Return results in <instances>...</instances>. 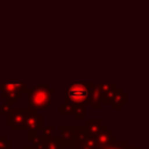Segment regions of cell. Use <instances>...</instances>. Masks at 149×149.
<instances>
[{
  "instance_id": "cell-6",
  "label": "cell",
  "mask_w": 149,
  "mask_h": 149,
  "mask_svg": "<svg viewBox=\"0 0 149 149\" xmlns=\"http://www.w3.org/2000/svg\"><path fill=\"white\" fill-rule=\"evenodd\" d=\"M87 104L92 109H100L101 108V94H100V87L98 84L88 83V99Z\"/></svg>"
},
{
  "instance_id": "cell-16",
  "label": "cell",
  "mask_w": 149,
  "mask_h": 149,
  "mask_svg": "<svg viewBox=\"0 0 149 149\" xmlns=\"http://www.w3.org/2000/svg\"><path fill=\"white\" fill-rule=\"evenodd\" d=\"M45 139H47V137H44L42 134H41V135H40V134H36V135L31 139V141H30V142L33 143L34 149H42L43 146H44Z\"/></svg>"
},
{
  "instance_id": "cell-17",
  "label": "cell",
  "mask_w": 149,
  "mask_h": 149,
  "mask_svg": "<svg viewBox=\"0 0 149 149\" xmlns=\"http://www.w3.org/2000/svg\"><path fill=\"white\" fill-rule=\"evenodd\" d=\"M0 149H12V142L6 135L0 136Z\"/></svg>"
},
{
  "instance_id": "cell-9",
  "label": "cell",
  "mask_w": 149,
  "mask_h": 149,
  "mask_svg": "<svg viewBox=\"0 0 149 149\" xmlns=\"http://www.w3.org/2000/svg\"><path fill=\"white\" fill-rule=\"evenodd\" d=\"M87 137H88V134H87L85 127L81 126V125H76L74 126L73 136H72V141H71V144L69 147H72V146H81V144H84V142L86 141Z\"/></svg>"
},
{
  "instance_id": "cell-4",
  "label": "cell",
  "mask_w": 149,
  "mask_h": 149,
  "mask_svg": "<svg viewBox=\"0 0 149 149\" xmlns=\"http://www.w3.org/2000/svg\"><path fill=\"white\" fill-rule=\"evenodd\" d=\"M24 128L27 132V141L30 142L31 139L43 128V115L37 113L36 111L27 109L24 116Z\"/></svg>"
},
{
  "instance_id": "cell-5",
  "label": "cell",
  "mask_w": 149,
  "mask_h": 149,
  "mask_svg": "<svg viewBox=\"0 0 149 149\" xmlns=\"http://www.w3.org/2000/svg\"><path fill=\"white\" fill-rule=\"evenodd\" d=\"M27 109L23 108H12L6 114V125L12 128L13 132L26 130L24 128V116Z\"/></svg>"
},
{
  "instance_id": "cell-15",
  "label": "cell",
  "mask_w": 149,
  "mask_h": 149,
  "mask_svg": "<svg viewBox=\"0 0 149 149\" xmlns=\"http://www.w3.org/2000/svg\"><path fill=\"white\" fill-rule=\"evenodd\" d=\"M76 120H84L86 116V107L85 104H79L74 106V113H73Z\"/></svg>"
},
{
  "instance_id": "cell-14",
  "label": "cell",
  "mask_w": 149,
  "mask_h": 149,
  "mask_svg": "<svg viewBox=\"0 0 149 149\" xmlns=\"http://www.w3.org/2000/svg\"><path fill=\"white\" fill-rule=\"evenodd\" d=\"M58 113L61 115H73L74 106L68 102H62L58 105Z\"/></svg>"
},
{
  "instance_id": "cell-8",
  "label": "cell",
  "mask_w": 149,
  "mask_h": 149,
  "mask_svg": "<svg viewBox=\"0 0 149 149\" xmlns=\"http://www.w3.org/2000/svg\"><path fill=\"white\" fill-rule=\"evenodd\" d=\"M116 140H118V136L114 135L112 133V130H108V128L105 129V130H101L95 136H93V141L95 142V144L98 147H105L109 142H113V141H116Z\"/></svg>"
},
{
  "instance_id": "cell-18",
  "label": "cell",
  "mask_w": 149,
  "mask_h": 149,
  "mask_svg": "<svg viewBox=\"0 0 149 149\" xmlns=\"http://www.w3.org/2000/svg\"><path fill=\"white\" fill-rule=\"evenodd\" d=\"M54 130H55L54 125H48V126H43L41 132H42V135L44 137H50L54 135Z\"/></svg>"
},
{
  "instance_id": "cell-21",
  "label": "cell",
  "mask_w": 149,
  "mask_h": 149,
  "mask_svg": "<svg viewBox=\"0 0 149 149\" xmlns=\"http://www.w3.org/2000/svg\"><path fill=\"white\" fill-rule=\"evenodd\" d=\"M0 125H1V120H0Z\"/></svg>"
},
{
  "instance_id": "cell-3",
  "label": "cell",
  "mask_w": 149,
  "mask_h": 149,
  "mask_svg": "<svg viewBox=\"0 0 149 149\" xmlns=\"http://www.w3.org/2000/svg\"><path fill=\"white\" fill-rule=\"evenodd\" d=\"M27 87V83H2L0 86V97L9 105L16 104V101L22 98Z\"/></svg>"
},
{
  "instance_id": "cell-22",
  "label": "cell",
  "mask_w": 149,
  "mask_h": 149,
  "mask_svg": "<svg viewBox=\"0 0 149 149\" xmlns=\"http://www.w3.org/2000/svg\"><path fill=\"white\" fill-rule=\"evenodd\" d=\"M97 149H98V147H97Z\"/></svg>"
},
{
  "instance_id": "cell-2",
  "label": "cell",
  "mask_w": 149,
  "mask_h": 149,
  "mask_svg": "<svg viewBox=\"0 0 149 149\" xmlns=\"http://www.w3.org/2000/svg\"><path fill=\"white\" fill-rule=\"evenodd\" d=\"M88 99V83H71L64 90V102L73 106L79 104H86Z\"/></svg>"
},
{
  "instance_id": "cell-13",
  "label": "cell",
  "mask_w": 149,
  "mask_h": 149,
  "mask_svg": "<svg viewBox=\"0 0 149 149\" xmlns=\"http://www.w3.org/2000/svg\"><path fill=\"white\" fill-rule=\"evenodd\" d=\"M65 144L64 142L61 140V137L58 135H52L50 137H47L45 139V142H44V146L42 149H65Z\"/></svg>"
},
{
  "instance_id": "cell-20",
  "label": "cell",
  "mask_w": 149,
  "mask_h": 149,
  "mask_svg": "<svg viewBox=\"0 0 149 149\" xmlns=\"http://www.w3.org/2000/svg\"><path fill=\"white\" fill-rule=\"evenodd\" d=\"M21 149H34V147L31 146V147H29V146H23Z\"/></svg>"
},
{
  "instance_id": "cell-19",
  "label": "cell",
  "mask_w": 149,
  "mask_h": 149,
  "mask_svg": "<svg viewBox=\"0 0 149 149\" xmlns=\"http://www.w3.org/2000/svg\"><path fill=\"white\" fill-rule=\"evenodd\" d=\"M10 109H12V105L5 102V104H2V105L0 106V114H7Z\"/></svg>"
},
{
  "instance_id": "cell-12",
  "label": "cell",
  "mask_w": 149,
  "mask_h": 149,
  "mask_svg": "<svg viewBox=\"0 0 149 149\" xmlns=\"http://www.w3.org/2000/svg\"><path fill=\"white\" fill-rule=\"evenodd\" d=\"M128 101V95L126 93H123L122 88L120 87H116L115 90V93H114V97L111 101L112 104V108L113 109H121L123 107V105H126Z\"/></svg>"
},
{
  "instance_id": "cell-10",
  "label": "cell",
  "mask_w": 149,
  "mask_h": 149,
  "mask_svg": "<svg viewBox=\"0 0 149 149\" xmlns=\"http://www.w3.org/2000/svg\"><path fill=\"white\" fill-rule=\"evenodd\" d=\"M87 134L90 136H95L98 133H100L101 130L107 129V126L104 125L100 120H85V125H84Z\"/></svg>"
},
{
  "instance_id": "cell-1",
  "label": "cell",
  "mask_w": 149,
  "mask_h": 149,
  "mask_svg": "<svg viewBox=\"0 0 149 149\" xmlns=\"http://www.w3.org/2000/svg\"><path fill=\"white\" fill-rule=\"evenodd\" d=\"M24 93L27 94V109L37 112L49 108L52 102L54 88L50 87L48 83H42L35 87H27Z\"/></svg>"
},
{
  "instance_id": "cell-7",
  "label": "cell",
  "mask_w": 149,
  "mask_h": 149,
  "mask_svg": "<svg viewBox=\"0 0 149 149\" xmlns=\"http://www.w3.org/2000/svg\"><path fill=\"white\" fill-rule=\"evenodd\" d=\"M99 87L101 94V104H111L118 85L115 83H108V84H99Z\"/></svg>"
},
{
  "instance_id": "cell-11",
  "label": "cell",
  "mask_w": 149,
  "mask_h": 149,
  "mask_svg": "<svg viewBox=\"0 0 149 149\" xmlns=\"http://www.w3.org/2000/svg\"><path fill=\"white\" fill-rule=\"evenodd\" d=\"M58 129H59V135L58 136L64 142L65 147L68 148L71 144V141H72V136H73V132H74V126H72V125H59Z\"/></svg>"
}]
</instances>
